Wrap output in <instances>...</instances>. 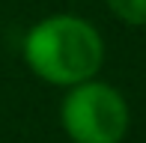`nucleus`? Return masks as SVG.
I'll list each match as a JSON object with an SVG mask.
<instances>
[{"mask_svg": "<svg viewBox=\"0 0 146 143\" xmlns=\"http://www.w3.org/2000/svg\"><path fill=\"white\" fill-rule=\"evenodd\" d=\"M21 57L39 81L69 89L102 72L104 39L92 21L72 12H57L27 30Z\"/></svg>", "mask_w": 146, "mask_h": 143, "instance_id": "obj_1", "label": "nucleus"}, {"mask_svg": "<svg viewBox=\"0 0 146 143\" xmlns=\"http://www.w3.org/2000/svg\"><path fill=\"white\" fill-rule=\"evenodd\" d=\"M60 125L72 143H122L131 125V110L113 83L90 77L66 89Z\"/></svg>", "mask_w": 146, "mask_h": 143, "instance_id": "obj_2", "label": "nucleus"}, {"mask_svg": "<svg viewBox=\"0 0 146 143\" xmlns=\"http://www.w3.org/2000/svg\"><path fill=\"white\" fill-rule=\"evenodd\" d=\"M104 3L119 21L131 27H146V0H104Z\"/></svg>", "mask_w": 146, "mask_h": 143, "instance_id": "obj_3", "label": "nucleus"}]
</instances>
